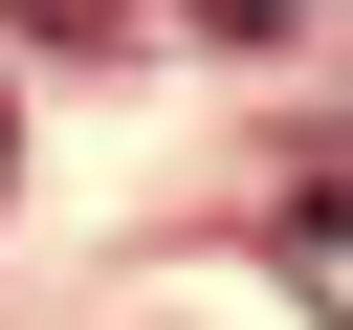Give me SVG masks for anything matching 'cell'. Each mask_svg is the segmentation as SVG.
<instances>
[{
	"label": "cell",
	"mask_w": 353,
	"mask_h": 330,
	"mask_svg": "<svg viewBox=\"0 0 353 330\" xmlns=\"http://www.w3.org/2000/svg\"><path fill=\"white\" fill-rule=\"evenodd\" d=\"M287 286H309V308L353 330V198H309V220H287Z\"/></svg>",
	"instance_id": "1"
},
{
	"label": "cell",
	"mask_w": 353,
	"mask_h": 330,
	"mask_svg": "<svg viewBox=\"0 0 353 330\" xmlns=\"http://www.w3.org/2000/svg\"><path fill=\"white\" fill-rule=\"evenodd\" d=\"M22 22H44V44H110V22H132V0H22Z\"/></svg>",
	"instance_id": "2"
},
{
	"label": "cell",
	"mask_w": 353,
	"mask_h": 330,
	"mask_svg": "<svg viewBox=\"0 0 353 330\" xmlns=\"http://www.w3.org/2000/svg\"><path fill=\"white\" fill-rule=\"evenodd\" d=\"M199 22H221V44H265V22H287V0H199Z\"/></svg>",
	"instance_id": "3"
},
{
	"label": "cell",
	"mask_w": 353,
	"mask_h": 330,
	"mask_svg": "<svg viewBox=\"0 0 353 330\" xmlns=\"http://www.w3.org/2000/svg\"><path fill=\"white\" fill-rule=\"evenodd\" d=\"M0 176H22V154H0Z\"/></svg>",
	"instance_id": "4"
}]
</instances>
